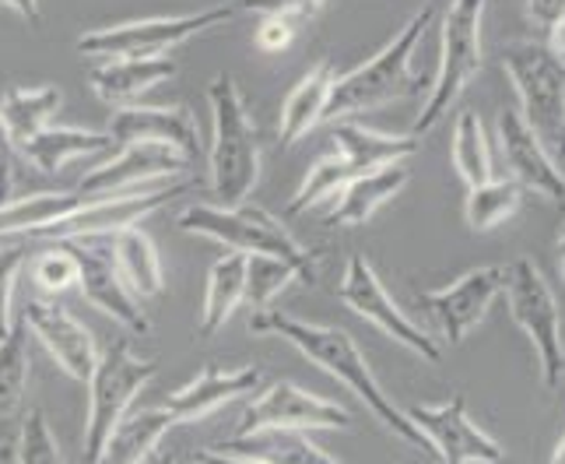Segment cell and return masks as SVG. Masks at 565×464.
Wrapping results in <instances>:
<instances>
[{"instance_id":"74e56055","label":"cell","mask_w":565,"mask_h":464,"mask_svg":"<svg viewBox=\"0 0 565 464\" xmlns=\"http://www.w3.org/2000/svg\"><path fill=\"white\" fill-rule=\"evenodd\" d=\"M32 278L46 296H64L77 288V261L64 243H50L43 254H35Z\"/></svg>"},{"instance_id":"4316f807","label":"cell","mask_w":565,"mask_h":464,"mask_svg":"<svg viewBox=\"0 0 565 464\" xmlns=\"http://www.w3.org/2000/svg\"><path fill=\"white\" fill-rule=\"evenodd\" d=\"M177 419L166 409H148V412H127L120 425L109 433L106 447L95 464H145L159 443L169 436V430H177Z\"/></svg>"},{"instance_id":"681fc988","label":"cell","mask_w":565,"mask_h":464,"mask_svg":"<svg viewBox=\"0 0 565 464\" xmlns=\"http://www.w3.org/2000/svg\"><path fill=\"white\" fill-rule=\"evenodd\" d=\"M552 464H565V436L558 440V447H555V454H552Z\"/></svg>"},{"instance_id":"ee69618b","label":"cell","mask_w":565,"mask_h":464,"mask_svg":"<svg viewBox=\"0 0 565 464\" xmlns=\"http://www.w3.org/2000/svg\"><path fill=\"white\" fill-rule=\"evenodd\" d=\"M0 8H11L25 18V22H39V14H43V8H39V0H0Z\"/></svg>"},{"instance_id":"7a4b0ae2","label":"cell","mask_w":565,"mask_h":464,"mask_svg":"<svg viewBox=\"0 0 565 464\" xmlns=\"http://www.w3.org/2000/svg\"><path fill=\"white\" fill-rule=\"evenodd\" d=\"M211 103V190L222 208L246 204L260 180V130L246 109L243 88L232 74H214L207 85Z\"/></svg>"},{"instance_id":"f907efd6","label":"cell","mask_w":565,"mask_h":464,"mask_svg":"<svg viewBox=\"0 0 565 464\" xmlns=\"http://www.w3.org/2000/svg\"><path fill=\"white\" fill-rule=\"evenodd\" d=\"M154 464H180V457H172V454H162V457L154 461Z\"/></svg>"},{"instance_id":"ac0fdd59","label":"cell","mask_w":565,"mask_h":464,"mask_svg":"<svg viewBox=\"0 0 565 464\" xmlns=\"http://www.w3.org/2000/svg\"><path fill=\"white\" fill-rule=\"evenodd\" d=\"M22 314L29 320V331L43 341L53 362L77 383H88L95 362H99V348H95V338L88 327L77 324L67 309L53 299H32V303H25Z\"/></svg>"},{"instance_id":"6da1fadb","label":"cell","mask_w":565,"mask_h":464,"mask_svg":"<svg viewBox=\"0 0 565 464\" xmlns=\"http://www.w3.org/2000/svg\"><path fill=\"white\" fill-rule=\"evenodd\" d=\"M249 331L253 335L285 338L291 348H299L309 362L320 366L323 373L341 380L348 391H352L397 440H404L407 447H415L425 457L436 461V454H433V447H428V440L422 436V430L412 419H407L404 409H397V404L386 398L376 373L369 370L359 341L348 331H341V327H327V324H306V320L291 317V314H281V309H260V314H253L249 317Z\"/></svg>"},{"instance_id":"8992f818","label":"cell","mask_w":565,"mask_h":464,"mask_svg":"<svg viewBox=\"0 0 565 464\" xmlns=\"http://www.w3.org/2000/svg\"><path fill=\"white\" fill-rule=\"evenodd\" d=\"M481 18H484V0H454L443 14V50H439V67L428 99L422 103L415 124L404 134L422 138L433 130L450 106L463 95V88L475 82L481 71Z\"/></svg>"},{"instance_id":"e575fe53","label":"cell","mask_w":565,"mask_h":464,"mask_svg":"<svg viewBox=\"0 0 565 464\" xmlns=\"http://www.w3.org/2000/svg\"><path fill=\"white\" fill-rule=\"evenodd\" d=\"M359 177L355 166H348L341 155H323L313 162V169L306 172L302 187L296 190V198L285 204V215H302L306 208H317L323 201H334L338 193Z\"/></svg>"},{"instance_id":"83f0119b","label":"cell","mask_w":565,"mask_h":464,"mask_svg":"<svg viewBox=\"0 0 565 464\" xmlns=\"http://www.w3.org/2000/svg\"><path fill=\"white\" fill-rule=\"evenodd\" d=\"M113 246V261L120 278L127 282V288L138 299H154L162 296L166 288V275H162V261H159V250H154L148 232H141L138 225L120 229L109 236Z\"/></svg>"},{"instance_id":"60d3db41","label":"cell","mask_w":565,"mask_h":464,"mask_svg":"<svg viewBox=\"0 0 565 464\" xmlns=\"http://www.w3.org/2000/svg\"><path fill=\"white\" fill-rule=\"evenodd\" d=\"M299 35V22H291V18H260L257 25V46L267 50V53H281L291 46V39Z\"/></svg>"},{"instance_id":"d590c367","label":"cell","mask_w":565,"mask_h":464,"mask_svg":"<svg viewBox=\"0 0 565 464\" xmlns=\"http://www.w3.org/2000/svg\"><path fill=\"white\" fill-rule=\"evenodd\" d=\"M291 282H302V271L296 264H288L281 257H270V254H249L246 257V296H243V303L253 306V314H260V309H270L275 296Z\"/></svg>"},{"instance_id":"ab89813d","label":"cell","mask_w":565,"mask_h":464,"mask_svg":"<svg viewBox=\"0 0 565 464\" xmlns=\"http://www.w3.org/2000/svg\"><path fill=\"white\" fill-rule=\"evenodd\" d=\"M327 0H236L239 11H253L260 18H291V22H309L323 11Z\"/></svg>"},{"instance_id":"484cf974","label":"cell","mask_w":565,"mask_h":464,"mask_svg":"<svg viewBox=\"0 0 565 464\" xmlns=\"http://www.w3.org/2000/svg\"><path fill=\"white\" fill-rule=\"evenodd\" d=\"M214 451L243 461H260V464H344L338 457H330L323 447H317L302 430H253V433H239L236 440H225Z\"/></svg>"},{"instance_id":"1f68e13d","label":"cell","mask_w":565,"mask_h":464,"mask_svg":"<svg viewBox=\"0 0 565 464\" xmlns=\"http://www.w3.org/2000/svg\"><path fill=\"white\" fill-rule=\"evenodd\" d=\"M64 106V92L53 88V85H43V88H22L14 85L4 92V99H0V120L8 124L14 145L29 141L32 134H39L43 127H50V120Z\"/></svg>"},{"instance_id":"7dc6e473","label":"cell","mask_w":565,"mask_h":464,"mask_svg":"<svg viewBox=\"0 0 565 464\" xmlns=\"http://www.w3.org/2000/svg\"><path fill=\"white\" fill-rule=\"evenodd\" d=\"M0 464H18V447H14V443H0Z\"/></svg>"},{"instance_id":"8d00e7d4","label":"cell","mask_w":565,"mask_h":464,"mask_svg":"<svg viewBox=\"0 0 565 464\" xmlns=\"http://www.w3.org/2000/svg\"><path fill=\"white\" fill-rule=\"evenodd\" d=\"M14 447H18V464H64L61 440H56L46 412H39V409L25 415Z\"/></svg>"},{"instance_id":"cb8c5ba5","label":"cell","mask_w":565,"mask_h":464,"mask_svg":"<svg viewBox=\"0 0 565 464\" xmlns=\"http://www.w3.org/2000/svg\"><path fill=\"white\" fill-rule=\"evenodd\" d=\"M330 141L341 159L359 172L404 162L422 148V138H412V134H383L352 120H330Z\"/></svg>"},{"instance_id":"277c9868","label":"cell","mask_w":565,"mask_h":464,"mask_svg":"<svg viewBox=\"0 0 565 464\" xmlns=\"http://www.w3.org/2000/svg\"><path fill=\"white\" fill-rule=\"evenodd\" d=\"M177 225L183 232H190V236L228 246V254L281 257V261L296 264L302 271V282H317V275H320L317 254H309V250L291 236L275 215H267V211L257 204H236V208L193 204L177 219Z\"/></svg>"},{"instance_id":"44dd1931","label":"cell","mask_w":565,"mask_h":464,"mask_svg":"<svg viewBox=\"0 0 565 464\" xmlns=\"http://www.w3.org/2000/svg\"><path fill=\"white\" fill-rule=\"evenodd\" d=\"M177 74V61L172 56H116L92 71V92L99 95L103 103L124 109V106H138L141 95H148L154 85L169 82Z\"/></svg>"},{"instance_id":"c3c4849f","label":"cell","mask_w":565,"mask_h":464,"mask_svg":"<svg viewBox=\"0 0 565 464\" xmlns=\"http://www.w3.org/2000/svg\"><path fill=\"white\" fill-rule=\"evenodd\" d=\"M558 271H562V278H565V222L558 229Z\"/></svg>"},{"instance_id":"b9f144b4","label":"cell","mask_w":565,"mask_h":464,"mask_svg":"<svg viewBox=\"0 0 565 464\" xmlns=\"http://www.w3.org/2000/svg\"><path fill=\"white\" fill-rule=\"evenodd\" d=\"M14 159H18V145L11 138L8 124L0 120V204H8L14 193V172H18Z\"/></svg>"},{"instance_id":"f546056e","label":"cell","mask_w":565,"mask_h":464,"mask_svg":"<svg viewBox=\"0 0 565 464\" xmlns=\"http://www.w3.org/2000/svg\"><path fill=\"white\" fill-rule=\"evenodd\" d=\"M246 296V254H225L207 271L204 306H201V338L218 335L225 320L236 314Z\"/></svg>"},{"instance_id":"52a82bcc","label":"cell","mask_w":565,"mask_h":464,"mask_svg":"<svg viewBox=\"0 0 565 464\" xmlns=\"http://www.w3.org/2000/svg\"><path fill=\"white\" fill-rule=\"evenodd\" d=\"M510 317L523 335L531 338L541 383L548 391H558L565 377V341H562V314L548 278L541 275V267L531 257H516L505 264V285H502Z\"/></svg>"},{"instance_id":"f1b7e54d","label":"cell","mask_w":565,"mask_h":464,"mask_svg":"<svg viewBox=\"0 0 565 464\" xmlns=\"http://www.w3.org/2000/svg\"><path fill=\"white\" fill-rule=\"evenodd\" d=\"M92 201H99V198H88L82 190H39V193H29V198L8 201V204H0V240L32 236L35 229L64 219Z\"/></svg>"},{"instance_id":"9a60e30c","label":"cell","mask_w":565,"mask_h":464,"mask_svg":"<svg viewBox=\"0 0 565 464\" xmlns=\"http://www.w3.org/2000/svg\"><path fill=\"white\" fill-rule=\"evenodd\" d=\"M352 425V412L338 401H327L313 391H302L299 383L278 380L270 383L264 394L249 401V409L243 415V430H344Z\"/></svg>"},{"instance_id":"d4e9b609","label":"cell","mask_w":565,"mask_h":464,"mask_svg":"<svg viewBox=\"0 0 565 464\" xmlns=\"http://www.w3.org/2000/svg\"><path fill=\"white\" fill-rule=\"evenodd\" d=\"M116 145L109 130H88V127H43L32 134L29 141L18 145V151L39 169V172H61L74 159H95V155H109Z\"/></svg>"},{"instance_id":"8fae6325","label":"cell","mask_w":565,"mask_h":464,"mask_svg":"<svg viewBox=\"0 0 565 464\" xmlns=\"http://www.w3.org/2000/svg\"><path fill=\"white\" fill-rule=\"evenodd\" d=\"M190 190L186 180H177L159 190H138V193H116V198H99L85 208L71 211V215L56 219L43 229H35L25 240H43V243H61V240H85V236H113V232L138 225L141 219L154 215V211L169 208L177 198Z\"/></svg>"},{"instance_id":"2e32d148","label":"cell","mask_w":565,"mask_h":464,"mask_svg":"<svg viewBox=\"0 0 565 464\" xmlns=\"http://www.w3.org/2000/svg\"><path fill=\"white\" fill-rule=\"evenodd\" d=\"M190 166L186 155L172 151L166 145H120V151L109 155L103 166L85 172L77 190L88 198H116V193H138V190H159L154 183L169 180Z\"/></svg>"},{"instance_id":"f35d334b","label":"cell","mask_w":565,"mask_h":464,"mask_svg":"<svg viewBox=\"0 0 565 464\" xmlns=\"http://www.w3.org/2000/svg\"><path fill=\"white\" fill-rule=\"evenodd\" d=\"M32 261V240L18 236L14 243L0 246V338L11 331V303H14V285L22 267Z\"/></svg>"},{"instance_id":"3957f363","label":"cell","mask_w":565,"mask_h":464,"mask_svg":"<svg viewBox=\"0 0 565 464\" xmlns=\"http://www.w3.org/2000/svg\"><path fill=\"white\" fill-rule=\"evenodd\" d=\"M436 18V8L425 4L415 18H407V25L390 39V43L373 56L369 64L348 71L334 82L327 103L323 120H352V116H365L373 109H383L397 99L418 92V77L412 71V56L422 46V39Z\"/></svg>"},{"instance_id":"7402d4cb","label":"cell","mask_w":565,"mask_h":464,"mask_svg":"<svg viewBox=\"0 0 565 464\" xmlns=\"http://www.w3.org/2000/svg\"><path fill=\"white\" fill-rule=\"evenodd\" d=\"M407 180H412V169H407V162H394V166H380V169L359 172V177L348 183L334 201H330L327 225H338V229L365 225L386 201L397 198V193L407 187Z\"/></svg>"},{"instance_id":"f6af8a7d","label":"cell","mask_w":565,"mask_h":464,"mask_svg":"<svg viewBox=\"0 0 565 464\" xmlns=\"http://www.w3.org/2000/svg\"><path fill=\"white\" fill-rule=\"evenodd\" d=\"M193 464H260V461H243V457H228L222 451H198Z\"/></svg>"},{"instance_id":"9c48e42d","label":"cell","mask_w":565,"mask_h":464,"mask_svg":"<svg viewBox=\"0 0 565 464\" xmlns=\"http://www.w3.org/2000/svg\"><path fill=\"white\" fill-rule=\"evenodd\" d=\"M236 11V4H214L190 14H159L141 18V22L92 29L77 35V50L88 56H106V61H116V56H169V50L190 43V39L228 25Z\"/></svg>"},{"instance_id":"7c38bea8","label":"cell","mask_w":565,"mask_h":464,"mask_svg":"<svg viewBox=\"0 0 565 464\" xmlns=\"http://www.w3.org/2000/svg\"><path fill=\"white\" fill-rule=\"evenodd\" d=\"M61 243L77 261V288H82V296L120 327H127V331L148 335L151 320L141 309V299L130 293L120 271H116L109 236H85V240H61Z\"/></svg>"},{"instance_id":"d6986e66","label":"cell","mask_w":565,"mask_h":464,"mask_svg":"<svg viewBox=\"0 0 565 464\" xmlns=\"http://www.w3.org/2000/svg\"><path fill=\"white\" fill-rule=\"evenodd\" d=\"M113 145H166L193 162L201 155L198 120L186 106H124L109 120Z\"/></svg>"},{"instance_id":"5b68a950","label":"cell","mask_w":565,"mask_h":464,"mask_svg":"<svg viewBox=\"0 0 565 464\" xmlns=\"http://www.w3.org/2000/svg\"><path fill=\"white\" fill-rule=\"evenodd\" d=\"M502 67L520 95V116L548 151H565V56L541 39L502 50Z\"/></svg>"},{"instance_id":"4fadbf2b","label":"cell","mask_w":565,"mask_h":464,"mask_svg":"<svg viewBox=\"0 0 565 464\" xmlns=\"http://www.w3.org/2000/svg\"><path fill=\"white\" fill-rule=\"evenodd\" d=\"M422 436L428 440L439 464H502L505 454L499 443L481 430L467 412V398L454 394L443 404H415L407 409Z\"/></svg>"},{"instance_id":"836d02e7","label":"cell","mask_w":565,"mask_h":464,"mask_svg":"<svg viewBox=\"0 0 565 464\" xmlns=\"http://www.w3.org/2000/svg\"><path fill=\"white\" fill-rule=\"evenodd\" d=\"M523 190L516 180H489L481 187H471L463 198V219L471 232H492L502 222H510L520 204H523Z\"/></svg>"},{"instance_id":"ffe728a7","label":"cell","mask_w":565,"mask_h":464,"mask_svg":"<svg viewBox=\"0 0 565 464\" xmlns=\"http://www.w3.org/2000/svg\"><path fill=\"white\" fill-rule=\"evenodd\" d=\"M260 387V370L257 366H239V370H218V366H204V370L183 383L180 391L166 394L162 409L177 422H198L207 419L225 404L253 394Z\"/></svg>"},{"instance_id":"d6a6232c","label":"cell","mask_w":565,"mask_h":464,"mask_svg":"<svg viewBox=\"0 0 565 464\" xmlns=\"http://www.w3.org/2000/svg\"><path fill=\"white\" fill-rule=\"evenodd\" d=\"M450 155H454V169L457 177L467 187H481L495 177V162H492V148L489 138H484L481 116L475 109H463L454 124V141H450Z\"/></svg>"},{"instance_id":"7bdbcfd3","label":"cell","mask_w":565,"mask_h":464,"mask_svg":"<svg viewBox=\"0 0 565 464\" xmlns=\"http://www.w3.org/2000/svg\"><path fill=\"white\" fill-rule=\"evenodd\" d=\"M523 11H527V22L541 35H548L552 29H558L565 22V0H527Z\"/></svg>"},{"instance_id":"bcb514c9","label":"cell","mask_w":565,"mask_h":464,"mask_svg":"<svg viewBox=\"0 0 565 464\" xmlns=\"http://www.w3.org/2000/svg\"><path fill=\"white\" fill-rule=\"evenodd\" d=\"M544 43H548L558 56H565V22L558 29H552L548 35H544Z\"/></svg>"},{"instance_id":"4dcf8cb0","label":"cell","mask_w":565,"mask_h":464,"mask_svg":"<svg viewBox=\"0 0 565 464\" xmlns=\"http://www.w3.org/2000/svg\"><path fill=\"white\" fill-rule=\"evenodd\" d=\"M29 320L18 314L11 320V331L0 338V425L11 422L22 412V398L29 387L32 359H29Z\"/></svg>"},{"instance_id":"e0dca14e","label":"cell","mask_w":565,"mask_h":464,"mask_svg":"<svg viewBox=\"0 0 565 464\" xmlns=\"http://www.w3.org/2000/svg\"><path fill=\"white\" fill-rule=\"evenodd\" d=\"M499 148L505 169H510V180H516L523 190H534L548 201H565V177L555 166L552 151L544 148V141L527 127V120L520 116V109H499Z\"/></svg>"},{"instance_id":"5bb4252c","label":"cell","mask_w":565,"mask_h":464,"mask_svg":"<svg viewBox=\"0 0 565 464\" xmlns=\"http://www.w3.org/2000/svg\"><path fill=\"white\" fill-rule=\"evenodd\" d=\"M505 285V264H484L471 267L463 275L433 293H422V306L433 317V327L446 345H460L475 327L489 317L492 303L502 296Z\"/></svg>"},{"instance_id":"603a6c76","label":"cell","mask_w":565,"mask_h":464,"mask_svg":"<svg viewBox=\"0 0 565 464\" xmlns=\"http://www.w3.org/2000/svg\"><path fill=\"white\" fill-rule=\"evenodd\" d=\"M334 82H338V71H334V64L327 61V56L299 77V85L288 92L281 116H278V145L281 148L299 145L309 130H317L323 124Z\"/></svg>"},{"instance_id":"30bf717a","label":"cell","mask_w":565,"mask_h":464,"mask_svg":"<svg viewBox=\"0 0 565 464\" xmlns=\"http://www.w3.org/2000/svg\"><path fill=\"white\" fill-rule=\"evenodd\" d=\"M341 299L344 306L352 309V314H359L362 320H369L373 327H380V331L386 338H394L397 345H404L407 352L422 356L425 362H439L443 359V345L433 331H425L422 324H415L412 317L404 314V309L390 299V293L383 288L376 267L369 264L362 254L348 257L344 264V278H341Z\"/></svg>"},{"instance_id":"ba28073f","label":"cell","mask_w":565,"mask_h":464,"mask_svg":"<svg viewBox=\"0 0 565 464\" xmlns=\"http://www.w3.org/2000/svg\"><path fill=\"white\" fill-rule=\"evenodd\" d=\"M159 373V362L138 356L127 341L109 345L99 352V362L88 377V419H85V464H95L106 447L109 433L130 412L151 377Z\"/></svg>"}]
</instances>
